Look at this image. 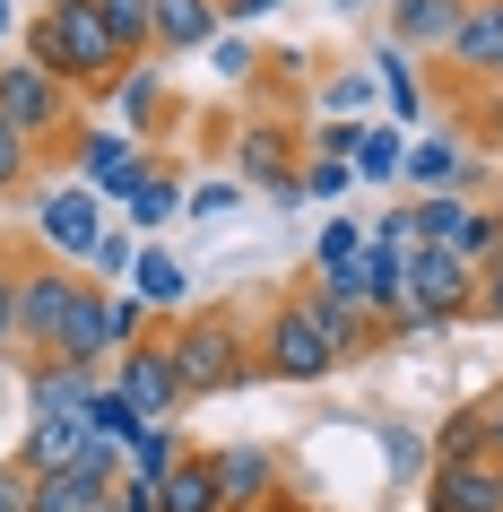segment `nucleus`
I'll use <instances>...</instances> for the list:
<instances>
[{
  "label": "nucleus",
  "mask_w": 503,
  "mask_h": 512,
  "mask_svg": "<svg viewBox=\"0 0 503 512\" xmlns=\"http://www.w3.org/2000/svg\"><path fill=\"white\" fill-rule=\"evenodd\" d=\"M399 183L417 191V200H425V191H469V183H477V165H469V148H460L451 131H425V139H408Z\"/></svg>",
  "instance_id": "nucleus-17"
},
{
  "label": "nucleus",
  "mask_w": 503,
  "mask_h": 512,
  "mask_svg": "<svg viewBox=\"0 0 503 512\" xmlns=\"http://www.w3.org/2000/svg\"><path fill=\"white\" fill-rule=\"evenodd\" d=\"M113 486L87 478V469H53V478H27V512H105Z\"/></svg>",
  "instance_id": "nucleus-23"
},
{
  "label": "nucleus",
  "mask_w": 503,
  "mask_h": 512,
  "mask_svg": "<svg viewBox=\"0 0 503 512\" xmlns=\"http://www.w3.org/2000/svg\"><path fill=\"white\" fill-rule=\"evenodd\" d=\"M122 217H131V235H148V226H174L183 217V174L165 157H148L131 174V191H122Z\"/></svg>",
  "instance_id": "nucleus-20"
},
{
  "label": "nucleus",
  "mask_w": 503,
  "mask_h": 512,
  "mask_svg": "<svg viewBox=\"0 0 503 512\" xmlns=\"http://www.w3.org/2000/svg\"><path fill=\"white\" fill-rule=\"evenodd\" d=\"M70 165H79V183L96 191V200H122V191H131V174L148 165V148H139L131 131H96V122H79Z\"/></svg>",
  "instance_id": "nucleus-13"
},
{
  "label": "nucleus",
  "mask_w": 503,
  "mask_h": 512,
  "mask_svg": "<svg viewBox=\"0 0 503 512\" xmlns=\"http://www.w3.org/2000/svg\"><path fill=\"white\" fill-rule=\"evenodd\" d=\"M105 391V365H70V356H27V426L44 417H87V400Z\"/></svg>",
  "instance_id": "nucleus-12"
},
{
  "label": "nucleus",
  "mask_w": 503,
  "mask_h": 512,
  "mask_svg": "<svg viewBox=\"0 0 503 512\" xmlns=\"http://www.w3.org/2000/svg\"><path fill=\"white\" fill-rule=\"evenodd\" d=\"M35 191V139L0 122V200H27Z\"/></svg>",
  "instance_id": "nucleus-35"
},
{
  "label": "nucleus",
  "mask_w": 503,
  "mask_h": 512,
  "mask_svg": "<svg viewBox=\"0 0 503 512\" xmlns=\"http://www.w3.org/2000/svg\"><path fill=\"white\" fill-rule=\"evenodd\" d=\"M243 512H295V495H278V504H243Z\"/></svg>",
  "instance_id": "nucleus-48"
},
{
  "label": "nucleus",
  "mask_w": 503,
  "mask_h": 512,
  "mask_svg": "<svg viewBox=\"0 0 503 512\" xmlns=\"http://www.w3.org/2000/svg\"><path fill=\"white\" fill-rule=\"evenodd\" d=\"M425 460H486V400H460L425 434Z\"/></svg>",
  "instance_id": "nucleus-27"
},
{
  "label": "nucleus",
  "mask_w": 503,
  "mask_h": 512,
  "mask_svg": "<svg viewBox=\"0 0 503 512\" xmlns=\"http://www.w3.org/2000/svg\"><path fill=\"white\" fill-rule=\"evenodd\" d=\"M469 322L503 330V261H486V270H477V313H469Z\"/></svg>",
  "instance_id": "nucleus-41"
},
{
  "label": "nucleus",
  "mask_w": 503,
  "mask_h": 512,
  "mask_svg": "<svg viewBox=\"0 0 503 512\" xmlns=\"http://www.w3.org/2000/svg\"><path fill=\"white\" fill-rule=\"evenodd\" d=\"M0 512H27V469L18 460H0Z\"/></svg>",
  "instance_id": "nucleus-46"
},
{
  "label": "nucleus",
  "mask_w": 503,
  "mask_h": 512,
  "mask_svg": "<svg viewBox=\"0 0 503 512\" xmlns=\"http://www.w3.org/2000/svg\"><path fill=\"white\" fill-rule=\"evenodd\" d=\"M460 217H469V200H460V191H425V200H408L417 243H460Z\"/></svg>",
  "instance_id": "nucleus-32"
},
{
  "label": "nucleus",
  "mask_w": 503,
  "mask_h": 512,
  "mask_svg": "<svg viewBox=\"0 0 503 512\" xmlns=\"http://www.w3.org/2000/svg\"><path fill=\"white\" fill-rule=\"evenodd\" d=\"M165 356H174V374H183L191 400H217V391H235V382L261 374V348H252V322H243L235 304H191L165 322Z\"/></svg>",
  "instance_id": "nucleus-2"
},
{
  "label": "nucleus",
  "mask_w": 503,
  "mask_h": 512,
  "mask_svg": "<svg viewBox=\"0 0 503 512\" xmlns=\"http://www.w3.org/2000/svg\"><path fill=\"white\" fill-rule=\"evenodd\" d=\"M183 452H191V443H183V426H139L131 443H122V460H131V478H139V486H165Z\"/></svg>",
  "instance_id": "nucleus-28"
},
{
  "label": "nucleus",
  "mask_w": 503,
  "mask_h": 512,
  "mask_svg": "<svg viewBox=\"0 0 503 512\" xmlns=\"http://www.w3.org/2000/svg\"><path fill=\"white\" fill-rule=\"evenodd\" d=\"M113 217H105V200L70 174V183H53V191H35V235H44V252L53 261H70V270H87V252H96V235H105Z\"/></svg>",
  "instance_id": "nucleus-9"
},
{
  "label": "nucleus",
  "mask_w": 503,
  "mask_h": 512,
  "mask_svg": "<svg viewBox=\"0 0 503 512\" xmlns=\"http://www.w3.org/2000/svg\"><path fill=\"white\" fill-rule=\"evenodd\" d=\"M243 200V183L226 174V183H183V217H226Z\"/></svg>",
  "instance_id": "nucleus-40"
},
{
  "label": "nucleus",
  "mask_w": 503,
  "mask_h": 512,
  "mask_svg": "<svg viewBox=\"0 0 503 512\" xmlns=\"http://www.w3.org/2000/svg\"><path fill=\"white\" fill-rule=\"evenodd\" d=\"M18 270H27V252L0 235V348H18Z\"/></svg>",
  "instance_id": "nucleus-38"
},
{
  "label": "nucleus",
  "mask_w": 503,
  "mask_h": 512,
  "mask_svg": "<svg viewBox=\"0 0 503 512\" xmlns=\"http://www.w3.org/2000/svg\"><path fill=\"white\" fill-rule=\"evenodd\" d=\"M131 261H139V235L131 226H105L96 252H87V278H96V287H131Z\"/></svg>",
  "instance_id": "nucleus-33"
},
{
  "label": "nucleus",
  "mask_w": 503,
  "mask_h": 512,
  "mask_svg": "<svg viewBox=\"0 0 503 512\" xmlns=\"http://www.w3.org/2000/svg\"><path fill=\"white\" fill-rule=\"evenodd\" d=\"M226 18H217V0H157V53H209Z\"/></svg>",
  "instance_id": "nucleus-21"
},
{
  "label": "nucleus",
  "mask_w": 503,
  "mask_h": 512,
  "mask_svg": "<svg viewBox=\"0 0 503 512\" xmlns=\"http://www.w3.org/2000/svg\"><path fill=\"white\" fill-rule=\"evenodd\" d=\"M18 35H27V61L44 70V79H61L79 105H87V96H113V79L131 70V61L113 53L96 0H53V9H35Z\"/></svg>",
  "instance_id": "nucleus-1"
},
{
  "label": "nucleus",
  "mask_w": 503,
  "mask_h": 512,
  "mask_svg": "<svg viewBox=\"0 0 503 512\" xmlns=\"http://www.w3.org/2000/svg\"><path fill=\"white\" fill-rule=\"evenodd\" d=\"M399 157H408V131L399 122H356V183H399Z\"/></svg>",
  "instance_id": "nucleus-26"
},
{
  "label": "nucleus",
  "mask_w": 503,
  "mask_h": 512,
  "mask_svg": "<svg viewBox=\"0 0 503 512\" xmlns=\"http://www.w3.org/2000/svg\"><path fill=\"white\" fill-rule=\"evenodd\" d=\"M347 183H356V165H347V157L304 148V200H347Z\"/></svg>",
  "instance_id": "nucleus-37"
},
{
  "label": "nucleus",
  "mask_w": 503,
  "mask_h": 512,
  "mask_svg": "<svg viewBox=\"0 0 503 512\" xmlns=\"http://www.w3.org/2000/svg\"><path fill=\"white\" fill-rule=\"evenodd\" d=\"M105 512H113V504H105Z\"/></svg>",
  "instance_id": "nucleus-51"
},
{
  "label": "nucleus",
  "mask_w": 503,
  "mask_h": 512,
  "mask_svg": "<svg viewBox=\"0 0 503 512\" xmlns=\"http://www.w3.org/2000/svg\"><path fill=\"white\" fill-rule=\"evenodd\" d=\"M0 122L27 131L35 157H44V148H70V139H79V96L61 79H44V70L18 53V61H0Z\"/></svg>",
  "instance_id": "nucleus-4"
},
{
  "label": "nucleus",
  "mask_w": 503,
  "mask_h": 512,
  "mask_svg": "<svg viewBox=\"0 0 503 512\" xmlns=\"http://www.w3.org/2000/svg\"><path fill=\"white\" fill-rule=\"evenodd\" d=\"M252 348H261V374L269 382H330L347 365V356L330 348V330L313 322V304H304V296H278V304H269V322L252 330Z\"/></svg>",
  "instance_id": "nucleus-3"
},
{
  "label": "nucleus",
  "mask_w": 503,
  "mask_h": 512,
  "mask_svg": "<svg viewBox=\"0 0 503 512\" xmlns=\"http://www.w3.org/2000/svg\"><path fill=\"white\" fill-rule=\"evenodd\" d=\"M304 304H313V322L330 330V348H339L347 365H356V356H382V330H373V313H365V261L347 278H313Z\"/></svg>",
  "instance_id": "nucleus-10"
},
{
  "label": "nucleus",
  "mask_w": 503,
  "mask_h": 512,
  "mask_svg": "<svg viewBox=\"0 0 503 512\" xmlns=\"http://www.w3.org/2000/svg\"><path fill=\"white\" fill-rule=\"evenodd\" d=\"M434 61H443L451 79H503V0H469Z\"/></svg>",
  "instance_id": "nucleus-14"
},
{
  "label": "nucleus",
  "mask_w": 503,
  "mask_h": 512,
  "mask_svg": "<svg viewBox=\"0 0 503 512\" xmlns=\"http://www.w3.org/2000/svg\"><path fill=\"white\" fill-rule=\"evenodd\" d=\"M209 469H217V495H226V512H243V504H278V495H287V452H278V443H217Z\"/></svg>",
  "instance_id": "nucleus-11"
},
{
  "label": "nucleus",
  "mask_w": 503,
  "mask_h": 512,
  "mask_svg": "<svg viewBox=\"0 0 503 512\" xmlns=\"http://www.w3.org/2000/svg\"><path fill=\"white\" fill-rule=\"evenodd\" d=\"M157 495H165V512H226V495H217V469H209V452H183V460H174V478H165Z\"/></svg>",
  "instance_id": "nucleus-29"
},
{
  "label": "nucleus",
  "mask_w": 503,
  "mask_h": 512,
  "mask_svg": "<svg viewBox=\"0 0 503 512\" xmlns=\"http://www.w3.org/2000/svg\"><path fill=\"white\" fill-rule=\"evenodd\" d=\"M373 79H382L391 122H399V131H417V122H425V87H417V70H408V53H399V44H382V53H373Z\"/></svg>",
  "instance_id": "nucleus-25"
},
{
  "label": "nucleus",
  "mask_w": 503,
  "mask_h": 512,
  "mask_svg": "<svg viewBox=\"0 0 503 512\" xmlns=\"http://www.w3.org/2000/svg\"><path fill=\"white\" fill-rule=\"evenodd\" d=\"M469 270H486V261H503V200H469V217H460V243H451Z\"/></svg>",
  "instance_id": "nucleus-31"
},
{
  "label": "nucleus",
  "mask_w": 503,
  "mask_h": 512,
  "mask_svg": "<svg viewBox=\"0 0 503 512\" xmlns=\"http://www.w3.org/2000/svg\"><path fill=\"white\" fill-rule=\"evenodd\" d=\"M79 278L87 270H70V261H53V252H27V270H18V348H27V356H53Z\"/></svg>",
  "instance_id": "nucleus-8"
},
{
  "label": "nucleus",
  "mask_w": 503,
  "mask_h": 512,
  "mask_svg": "<svg viewBox=\"0 0 503 512\" xmlns=\"http://www.w3.org/2000/svg\"><path fill=\"white\" fill-rule=\"evenodd\" d=\"M0 35H18V0H0Z\"/></svg>",
  "instance_id": "nucleus-47"
},
{
  "label": "nucleus",
  "mask_w": 503,
  "mask_h": 512,
  "mask_svg": "<svg viewBox=\"0 0 503 512\" xmlns=\"http://www.w3.org/2000/svg\"><path fill=\"white\" fill-rule=\"evenodd\" d=\"M235 183L269 191L278 209L304 200V131H295L287 113H252V122L235 131Z\"/></svg>",
  "instance_id": "nucleus-5"
},
{
  "label": "nucleus",
  "mask_w": 503,
  "mask_h": 512,
  "mask_svg": "<svg viewBox=\"0 0 503 512\" xmlns=\"http://www.w3.org/2000/svg\"><path fill=\"white\" fill-rule=\"evenodd\" d=\"M304 70H313V61H304V53H261V61H252V79H243V87H252L261 105H269V96H278V105H295V87H304Z\"/></svg>",
  "instance_id": "nucleus-34"
},
{
  "label": "nucleus",
  "mask_w": 503,
  "mask_h": 512,
  "mask_svg": "<svg viewBox=\"0 0 503 512\" xmlns=\"http://www.w3.org/2000/svg\"><path fill=\"white\" fill-rule=\"evenodd\" d=\"M295 512H339V504H295Z\"/></svg>",
  "instance_id": "nucleus-49"
},
{
  "label": "nucleus",
  "mask_w": 503,
  "mask_h": 512,
  "mask_svg": "<svg viewBox=\"0 0 503 512\" xmlns=\"http://www.w3.org/2000/svg\"><path fill=\"white\" fill-rule=\"evenodd\" d=\"M304 148H321V157H356V122H321Z\"/></svg>",
  "instance_id": "nucleus-44"
},
{
  "label": "nucleus",
  "mask_w": 503,
  "mask_h": 512,
  "mask_svg": "<svg viewBox=\"0 0 503 512\" xmlns=\"http://www.w3.org/2000/svg\"><path fill=\"white\" fill-rule=\"evenodd\" d=\"M365 217H321V235H313V278H347L356 261H365Z\"/></svg>",
  "instance_id": "nucleus-30"
},
{
  "label": "nucleus",
  "mask_w": 503,
  "mask_h": 512,
  "mask_svg": "<svg viewBox=\"0 0 503 512\" xmlns=\"http://www.w3.org/2000/svg\"><path fill=\"white\" fill-rule=\"evenodd\" d=\"M373 96H382V87H373V79H356V70H339V79L321 87V105L339 113V122H356V113H373Z\"/></svg>",
  "instance_id": "nucleus-39"
},
{
  "label": "nucleus",
  "mask_w": 503,
  "mask_h": 512,
  "mask_svg": "<svg viewBox=\"0 0 503 512\" xmlns=\"http://www.w3.org/2000/svg\"><path fill=\"white\" fill-rule=\"evenodd\" d=\"M209 61H217V79H252V61H261V53H252L243 35H217V44H209Z\"/></svg>",
  "instance_id": "nucleus-42"
},
{
  "label": "nucleus",
  "mask_w": 503,
  "mask_h": 512,
  "mask_svg": "<svg viewBox=\"0 0 503 512\" xmlns=\"http://www.w3.org/2000/svg\"><path fill=\"white\" fill-rule=\"evenodd\" d=\"M477 313V270L451 252V243H408V322L425 330H451Z\"/></svg>",
  "instance_id": "nucleus-6"
},
{
  "label": "nucleus",
  "mask_w": 503,
  "mask_h": 512,
  "mask_svg": "<svg viewBox=\"0 0 503 512\" xmlns=\"http://www.w3.org/2000/svg\"><path fill=\"white\" fill-rule=\"evenodd\" d=\"M339 9H365V0H339Z\"/></svg>",
  "instance_id": "nucleus-50"
},
{
  "label": "nucleus",
  "mask_w": 503,
  "mask_h": 512,
  "mask_svg": "<svg viewBox=\"0 0 503 512\" xmlns=\"http://www.w3.org/2000/svg\"><path fill=\"white\" fill-rule=\"evenodd\" d=\"M113 105H122V122H131V139H139V148H148V157H157V131H165V122H174V96H165V79H157V70H139V61H131V70L113 79Z\"/></svg>",
  "instance_id": "nucleus-19"
},
{
  "label": "nucleus",
  "mask_w": 503,
  "mask_h": 512,
  "mask_svg": "<svg viewBox=\"0 0 503 512\" xmlns=\"http://www.w3.org/2000/svg\"><path fill=\"white\" fill-rule=\"evenodd\" d=\"M53 356H70V365H113V356H122V339H113V287L79 278V296H70V322H61Z\"/></svg>",
  "instance_id": "nucleus-15"
},
{
  "label": "nucleus",
  "mask_w": 503,
  "mask_h": 512,
  "mask_svg": "<svg viewBox=\"0 0 503 512\" xmlns=\"http://www.w3.org/2000/svg\"><path fill=\"white\" fill-rule=\"evenodd\" d=\"M113 512H165V495H157V486H139V478H122V486H113Z\"/></svg>",
  "instance_id": "nucleus-45"
},
{
  "label": "nucleus",
  "mask_w": 503,
  "mask_h": 512,
  "mask_svg": "<svg viewBox=\"0 0 503 512\" xmlns=\"http://www.w3.org/2000/svg\"><path fill=\"white\" fill-rule=\"evenodd\" d=\"M425 512H503V469L495 460H434Z\"/></svg>",
  "instance_id": "nucleus-16"
},
{
  "label": "nucleus",
  "mask_w": 503,
  "mask_h": 512,
  "mask_svg": "<svg viewBox=\"0 0 503 512\" xmlns=\"http://www.w3.org/2000/svg\"><path fill=\"white\" fill-rule=\"evenodd\" d=\"M87 434H105V443H131V434H139V408H131V400H122V391L105 382V391L87 400Z\"/></svg>",
  "instance_id": "nucleus-36"
},
{
  "label": "nucleus",
  "mask_w": 503,
  "mask_h": 512,
  "mask_svg": "<svg viewBox=\"0 0 503 512\" xmlns=\"http://www.w3.org/2000/svg\"><path fill=\"white\" fill-rule=\"evenodd\" d=\"M460 9H469V0H391V35H382V44H399V53H443L451 44V27H460Z\"/></svg>",
  "instance_id": "nucleus-18"
},
{
  "label": "nucleus",
  "mask_w": 503,
  "mask_h": 512,
  "mask_svg": "<svg viewBox=\"0 0 503 512\" xmlns=\"http://www.w3.org/2000/svg\"><path fill=\"white\" fill-rule=\"evenodd\" d=\"M96 18H105V35H113V53H122V61L157 53V0H96Z\"/></svg>",
  "instance_id": "nucleus-24"
},
{
  "label": "nucleus",
  "mask_w": 503,
  "mask_h": 512,
  "mask_svg": "<svg viewBox=\"0 0 503 512\" xmlns=\"http://www.w3.org/2000/svg\"><path fill=\"white\" fill-rule=\"evenodd\" d=\"M278 9H287V0H217L226 27H261V18H278Z\"/></svg>",
  "instance_id": "nucleus-43"
},
{
  "label": "nucleus",
  "mask_w": 503,
  "mask_h": 512,
  "mask_svg": "<svg viewBox=\"0 0 503 512\" xmlns=\"http://www.w3.org/2000/svg\"><path fill=\"white\" fill-rule=\"evenodd\" d=\"M105 382L122 391V400L139 408V426H174L191 408V391H183V374H174V356H165V330H148L139 348H122L105 365Z\"/></svg>",
  "instance_id": "nucleus-7"
},
{
  "label": "nucleus",
  "mask_w": 503,
  "mask_h": 512,
  "mask_svg": "<svg viewBox=\"0 0 503 512\" xmlns=\"http://www.w3.org/2000/svg\"><path fill=\"white\" fill-rule=\"evenodd\" d=\"M131 296L148 304V313H191V278H183V261H174V252H157V243H139Z\"/></svg>",
  "instance_id": "nucleus-22"
}]
</instances>
